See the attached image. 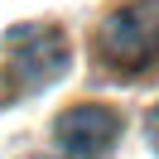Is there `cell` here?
Here are the masks:
<instances>
[{"label": "cell", "mask_w": 159, "mask_h": 159, "mask_svg": "<svg viewBox=\"0 0 159 159\" xmlns=\"http://www.w3.org/2000/svg\"><path fill=\"white\" fill-rule=\"evenodd\" d=\"M97 53L120 72L149 68L159 58V0H125L111 10L97 29Z\"/></svg>", "instance_id": "1"}, {"label": "cell", "mask_w": 159, "mask_h": 159, "mask_svg": "<svg viewBox=\"0 0 159 159\" xmlns=\"http://www.w3.org/2000/svg\"><path fill=\"white\" fill-rule=\"evenodd\" d=\"M5 58L15 68V82L29 92L48 87L68 72V34L58 24H15L5 34Z\"/></svg>", "instance_id": "2"}, {"label": "cell", "mask_w": 159, "mask_h": 159, "mask_svg": "<svg viewBox=\"0 0 159 159\" xmlns=\"http://www.w3.org/2000/svg\"><path fill=\"white\" fill-rule=\"evenodd\" d=\"M120 140V111L101 101H77L58 116V145L72 159H106Z\"/></svg>", "instance_id": "3"}, {"label": "cell", "mask_w": 159, "mask_h": 159, "mask_svg": "<svg viewBox=\"0 0 159 159\" xmlns=\"http://www.w3.org/2000/svg\"><path fill=\"white\" fill-rule=\"evenodd\" d=\"M145 135H149V145H154V149H159V106H154V111H149V120H145Z\"/></svg>", "instance_id": "4"}]
</instances>
